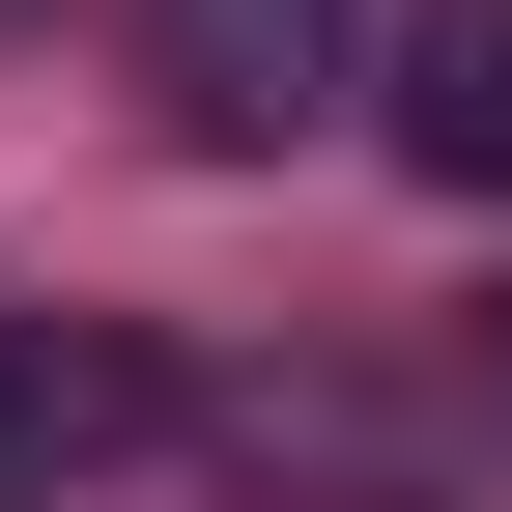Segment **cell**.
I'll return each mask as SVG.
<instances>
[{
	"label": "cell",
	"instance_id": "obj_1",
	"mask_svg": "<svg viewBox=\"0 0 512 512\" xmlns=\"http://www.w3.org/2000/svg\"><path fill=\"white\" fill-rule=\"evenodd\" d=\"M200 427V370L143 342V313H0V512H57V484H114V456H171Z\"/></svg>",
	"mask_w": 512,
	"mask_h": 512
},
{
	"label": "cell",
	"instance_id": "obj_2",
	"mask_svg": "<svg viewBox=\"0 0 512 512\" xmlns=\"http://www.w3.org/2000/svg\"><path fill=\"white\" fill-rule=\"evenodd\" d=\"M143 86H171V143H313L342 114V0H143Z\"/></svg>",
	"mask_w": 512,
	"mask_h": 512
},
{
	"label": "cell",
	"instance_id": "obj_3",
	"mask_svg": "<svg viewBox=\"0 0 512 512\" xmlns=\"http://www.w3.org/2000/svg\"><path fill=\"white\" fill-rule=\"evenodd\" d=\"M370 143H399L427 200H512V0H399V57H370Z\"/></svg>",
	"mask_w": 512,
	"mask_h": 512
},
{
	"label": "cell",
	"instance_id": "obj_4",
	"mask_svg": "<svg viewBox=\"0 0 512 512\" xmlns=\"http://www.w3.org/2000/svg\"><path fill=\"white\" fill-rule=\"evenodd\" d=\"M484 456H512V313H484Z\"/></svg>",
	"mask_w": 512,
	"mask_h": 512
}]
</instances>
